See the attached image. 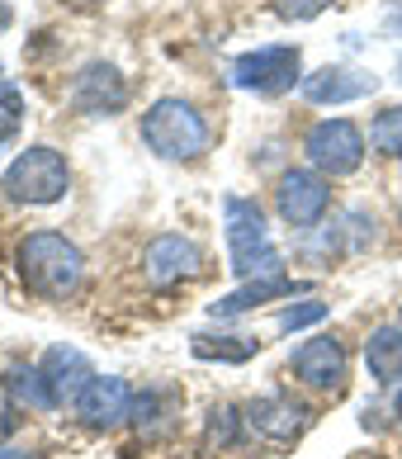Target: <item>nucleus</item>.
Instances as JSON below:
<instances>
[{
	"label": "nucleus",
	"mask_w": 402,
	"mask_h": 459,
	"mask_svg": "<svg viewBox=\"0 0 402 459\" xmlns=\"http://www.w3.org/2000/svg\"><path fill=\"white\" fill-rule=\"evenodd\" d=\"M20 275L33 294L43 299H66L81 289L86 275V256L76 242H66L62 232H29L20 242Z\"/></svg>",
	"instance_id": "obj_1"
},
{
	"label": "nucleus",
	"mask_w": 402,
	"mask_h": 459,
	"mask_svg": "<svg viewBox=\"0 0 402 459\" xmlns=\"http://www.w3.org/2000/svg\"><path fill=\"white\" fill-rule=\"evenodd\" d=\"M223 223H227V256L232 270L242 280H261V275H279V251L270 242L265 213L251 199H227L223 204Z\"/></svg>",
	"instance_id": "obj_2"
},
{
	"label": "nucleus",
	"mask_w": 402,
	"mask_h": 459,
	"mask_svg": "<svg viewBox=\"0 0 402 459\" xmlns=\"http://www.w3.org/2000/svg\"><path fill=\"white\" fill-rule=\"evenodd\" d=\"M142 143L166 161H190L209 147V128L194 105L185 100H157L142 118Z\"/></svg>",
	"instance_id": "obj_3"
},
{
	"label": "nucleus",
	"mask_w": 402,
	"mask_h": 459,
	"mask_svg": "<svg viewBox=\"0 0 402 459\" xmlns=\"http://www.w3.org/2000/svg\"><path fill=\"white\" fill-rule=\"evenodd\" d=\"M0 190H5V199H14V204H57L66 190H72L66 157L53 152V147H29L10 161Z\"/></svg>",
	"instance_id": "obj_4"
},
{
	"label": "nucleus",
	"mask_w": 402,
	"mask_h": 459,
	"mask_svg": "<svg viewBox=\"0 0 402 459\" xmlns=\"http://www.w3.org/2000/svg\"><path fill=\"white\" fill-rule=\"evenodd\" d=\"M232 81L256 95H284V91H294V81H304V57L289 43L256 48V53H242L232 62Z\"/></svg>",
	"instance_id": "obj_5"
},
{
	"label": "nucleus",
	"mask_w": 402,
	"mask_h": 459,
	"mask_svg": "<svg viewBox=\"0 0 402 459\" xmlns=\"http://www.w3.org/2000/svg\"><path fill=\"white\" fill-rule=\"evenodd\" d=\"M304 152H308V161L317 171L350 176V171H360V161H364V133L350 124V118H322V124L308 128Z\"/></svg>",
	"instance_id": "obj_6"
},
{
	"label": "nucleus",
	"mask_w": 402,
	"mask_h": 459,
	"mask_svg": "<svg viewBox=\"0 0 402 459\" xmlns=\"http://www.w3.org/2000/svg\"><path fill=\"white\" fill-rule=\"evenodd\" d=\"M199 270H204V251H199L190 237L166 232V237H157V242L142 251V275H147V284H157V289L194 280Z\"/></svg>",
	"instance_id": "obj_7"
},
{
	"label": "nucleus",
	"mask_w": 402,
	"mask_h": 459,
	"mask_svg": "<svg viewBox=\"0 0 402 459\" xmlns=\"http://www.w3.org/2000/svg\"><path fill=\"white\" fill-rule=\"evenodd\" d=\"M124 105H128V81L119 76V66L109 62L81 66V76L72 81V109L105 118V114H119Z\"/></svg>",
	"instance_id": "obj_8"
},
{
	"label": "nucleus",
	"mask_w": 402,
	"mask_h": 459,
	"mask_svg": "<svg viewBox=\"0 0 402 459\" xmlns=\"http://www.w3.org/2000/svg\"><path fill=\"white\" fill-rule=\"evenodd\" d=\"M275 199H279V218L289 228H312L317 218L327 213L331 190H327V180L317 171H284Z\"/></svg>",
	"instance_id": "obj_9"
},
{
	"label": "nucleus",
	"mask_w": 402,
	"mask_h": 459,
	"mask_svg": "<svg viewBox=\"0 0 402 459\" xmlns=\"http://www.w3.org/2000/svg\"><path fill=\"white\" fill-rule=\"evenodd\" d=\"M242 417H246V431L265 440V446H294L298 431L308 427V412L289 398H256V403H246Z\"/></svg>",
	"instance_id": "obj_10"
},
{
	"label": "nucleus",
	"mask_w": 402,
	"mask_h": 459,
	"mask_svg": "<svg viewBox=\"0 0 402 459\" xmlns=\"http://www.w3.org/2000/svg\"><path fill=\"white\" fill-rule=\"evenodd\" d=\"M76 407V417L86 421V427L95 431H109V427H119L124 417H133V388L124 379H95L81 388V398L72 403Z\"/></svg>",
	"instance_id": "obj_11"
},
{
	"label": "nucleus",
	"mask_w": 402,
	"mask_h": 459,
	"mask_svg": "<svg viewBox=\"0 0 402 459\" xmlns=\"http://www.w3.org/2000/svg\"><path fill=\"white\" fill-rule=\"evenodd\" d=\"M294 374L308 388H341L346 379V351L337 336H312L294 351Z\"/></svg>",
	"instance_id": "obj_12"
},
{
	"label": "nucleus",
	"mask_w": 402,
	"mask_h": 459,
	"mask_svg": "<svg viewBox=\"0 0 402 459\" xmlns=\"http://www.w3.org/2000/svg\"><path fill=\"white\" fill-rule=\"evenodd\" d=\"M43 374H47V388H53L57 407L76 403V398H81V388L95 379L90 360H86L81 351H72V346H53V351H47V355H43Z\"/></svg>",
	"instance_id": "obj_13"
},
{
	"label": "nucleus",
	"mask_w": 402,
	"mask_h": 459,
	"mask_svg": "<svg viewBox=\"0 0 402 459\" xmlns=\"http://www.w3.org/2000/svg\"><path fill=\"white\" fill-rule=\"evenodd\" d=\"M370 91H374V76L346 72V66H322V72L304 76V95L312 105H350V100H360Z\"/></svg>",
	"instance_id": "obj_14"
},
{
	"label": "nucleus",
	"mask_w": 402,
	"mask_h": 459,
	"mask_svg": "<svg viewBox=\"0 0 402 459\" xmlns=\"http://www.w3.org/2000/svg\"><path fill=\"white\" fill-rule=\"evenodd\" d=\"M304 294V284H294L289 275H261V280H246L237 294L218 299L213 303V317H237L246 308H256V303H270V299H294Z\"/></svg>",
	"instance_id": "obj_15"
},
{
	"label": "nucleus",
	"mask_w": 402,
	"mask_h": 459,
	"mask_svg": "<svg viewBox=\"0 0 402 459\" xmlns=\"http://www.w3.org/2000/svg\"><path fill=\"white\" fill-rule=\"evenodd\" d=\"M364 365L379 384H398L402 379V327H374L364 342Z\"/></svg>",
	"instance_id": "obj_16"
},
{
	"label": "nucleus",
	"mask_w": 402,
	"mask_h": 459,
	"mask_svg": "<svg viewBox=\"0 0 402 459\" xmlns=\"http://www.w3.org/2000/svg\"><path fill=\"white\" fill-rule=\"evenodd\" d=\"M5 384H10V394H14V403H20V407H33V412H53V407H57L53 388H47V374H43V365H38V369L14 365Z\"/></svg>",
	"instance_id": "obj_17"
},
{
	"label": "nucleus",
	"mask_w": 402,
	"mask_h": 459,
	"mask_svg": "<svg viewBox=\"0 0 402 459\" xmlns=\"http://www.w3.org/2000/svg\"><path fill=\"white\" fill-rule=\"evenodd\" d=\"M256 336H194V355L199 360H227V365H242L256 355Z\"/></svg>",
	"instance_id": "obj_18"
},
{
	"label": "nucleus",
	"mask_w": 402,
	"mask_h": 459,
	"mask_svg": "<svg viewBox=\"0 0 402 459\" xmlns=\"http://www.w3.org/2000/svg\"><path fill=\"white\" fill-rule=\"evenodd\" d=\"M20 124H24V95L0 76V152L20 138Z\"/></svg>",
	"instance_id": "obj_19"
},
{
	"label": "nucleus",
	"mask_w": 402,
	"mask_h": 459,
	"mask_svg": "<svg viewBox=\"0 0 402 459\" xmlns=\"http://www.w3.org/2000/svg\"><path fill=\"white\" fill-rule=\"evenodd\" d=\"M370 143L374 152H383V157H402V105L383 109L374 124H370Z\"/></svg>",
	"instance_id": "obj_20"
},
{
	"label": "nucleus",
	"mask_w": 402,
	"mask_h": 459,
	"mask_svg": "<svg viewBox=\"0 0 402 459\" xmlns=\"http://www.w3.org/2000/svg\"><path fill=\"white\" fill-rule=\"evenodd\" d=\"M242 427H246V417L232 403H218L209 412V440H213V446H237Z\"/></svg>",
	"instance_id": "obj_21"
},
{
	"label": "nucleus",
	"mask_w": 402,
	"mask_h": 459,
	"mask_svg": "<svg viewBox=\"0 0 402 459\" xmlns=\"http://www.w3.org/2000/svg\"><path fill=\"white\" fill-rule=\"evenodd\" d=\"M322 317H327V303H322V299H308V303H298V308H284V313H279V332L312 327V322H322Z\"/></svg>",
	"instance_id": "obj_22"
},
{
	"label": "nucleus",
	"mask_w": 402,
	"mask_h": 459,
	"mask_svg": "<svg viewBox=\"0 0 402 459\" xmlns=\"http://www.w3.org/2000/svg\"><path fill=\"white\" fill-rule=\"evenodd\" d=\"M166 403H171V394H157V388H147V394L133 398V421H138V427H157Z\"/></svg>",
	"instance_id": "obj_23"
},
{
	"label": "nucleus",
	"mask_w": 402,
	"mask_h": 459,
	"mask_svg": "<svg viewBox=\"0 0 402 459\" xmlns=\"http://www.w3.org/2000/svg\"><path fill=\"white\" fill-rule=\"evenodd\" d=\"M331 5V0H275V14L279 20H317Z\"/></svg>",
	"instance_id": "obj_24"
},
{
	"label": "nucleus",
	"mask_w": 402,
	"mask_h": 459,
	"mask_svg": "<svg viewBox=\"0 0 402 459\" xmlns=\"http://www.w3.org/2000/svg\"><path fill=\"white\" fill-rule=\"evenodd\" d=\"M14 394H10V384H0V440H5L10 431H14Z\"/></svg>",
	"instance_id": "obj_25"
},
{
	"label": "nucleus",
	"mask_w": 402,
	"mask_h": 459,
	"mask_svg": "<svg viewBox=\"0 0 402 459\" xmlns=\"http://www.w3.org/2000/svg\"><path fill=\"white\" fill-rule=\"evenodd\" d=\"M66 5H76V10H95L99 0H66Z\"/></svg>",
	"instance_id": "obj_26"
},
{
	"label": "nucleus",
	"mask_w": 402,
	"mask_h": 459,
	"mask_svg": "<svg viewBox=\"0 0 402 459\" xmlns=\"http://www.w3.org/2000/svg\"><path fill=\"white\" fill-rule=\"evenodd\" d=\"M0 459H33V455H24V450H0Z\"/></svg>",
	"instance_id": "obj_27"
},
{
	"label": "nucleus",
	"mask_w": 402,
	"mask_h": 459,
	"mask_svg": "<svg viewBox=\"0 0 402 459\" xmlns=\"http://www.w3.org/2000/svg\"><path fill=\"white\" fill-rule=\"evenodd\" d=\"M393 412H398V421H402V388H398V398H393Z\"/></svg>",
	"instance_id": "obj_28"
}]
</instances>
